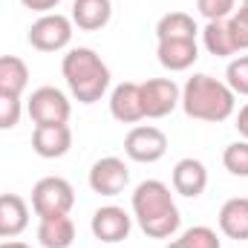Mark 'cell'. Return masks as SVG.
<instances>
[{
    "mask_svg": "<svg viewBox=\"0 0 248 248\" xmlns=\"http://www.w3.org/2000/svg\"><path fill=\"white\" fill-rule=\"evenodd\" d=\"M110 113L113 119L122 124H136L144 119V107H141V84L136 81H122L113 93H110Z\"/></svg>",
    "mask_w": 248,
    "mask_h": 248,
    "instance_id": "7c38bea8",
    "label": "cell"
},
{
    "mask_svg": "<svg viewBox=\"0 0 248 248\" xmlns=\"http://www.w3.org/2000/svg\"><path fill=\"white\" fill-rule=\"evenodd\" d=\"M23 116V104H20V95H9V93H0V130H12L17 127Z\"/></svg>",
    "mask_w": 248,
    "mask_h": 248,
    "instance_id": "d4e9b609",
    "label": "cell"
},
{
    "mask_svg": "<svg viewBox=\"0 0 248 248\" xmlns=\"http://www.w3.org/2000/svg\"><path fill=\"white\" fill-rule=\"evenodd\" d=\"M228 32H231V44L237 52L248 49V20H243L240 15H231L228 17Z\"/></svg>",
    "mask_w": 248,
    "mask_h": 248,
    "instance_id": "4316f807",
    "label": "cell"
},
{
    "mask_svg": "<svg viewBox=\"0 0 248 248\" xmlns=\"http://www.w3.org/2000/svg\"><path fill=\"white\" fill-rule=\"evenodd\" d=\"M75 205V190L63 176H44L32 187V211L35 217H63Z\"/></svg>",
    "mask_w": 248,
    "mask_h": 248,
    "instance_id": "277c9868",
    "label": "cell"
},
{
    "mask_svg": "<svg viewBox=\"0 0 248 248\" xmlns=\"http://www.w3.org/2000/svg\"><path fill=\"white\" fill-rule=\"evenodd\" d=\"M202 44L211 55L217 58H228L234 55V44H231V32H228V20H208L202 29Z\"/></svg>",
    "mask_w": 248,
    "mask_h": 248,
    "instance_id": "44dd1931",
    "label": "cell"
},
{
    "mask_svg": "<svg viewBox=\"0 0 248 248\" xmlns=\"http://www.w3.org/2000/svg\"><path fill=\"white\" fill-rule=\"evenodd\" d=\"M130 182V168L119 156H104L90 168V187L101 196H119Z\"/></svg>",
    "mask_w": 248,
    "mask_h": 248,
    "instance_id": "30bf717a",
    "label": "cell"
},
{
    "mask_svg": "<svg viewBox=\"0 0 248 248\" xmlns=\"http://www.w3.org/2000/svg\"><path fill=\"white\" fill-rule=\"evenodd\" d=\"M130 228H133V217L124 208H119V205H104L90 219L93 237L101 240V243H107V246H116V243L127 240L130 237Z\"/></svg>",
    "mask_w": 248,
    "mask_h": 248,
    "instance_id": "9c48e42d",
    "label": "cell"
},
{
    "mask_svg": "<svg viewBox=\"0 0 248 248\" xmlns=\"http://www.w3.org/2000/svg\"><path fill=\"white\" fill-rule=\"evenodd\" d=\"M20 3H23L26 9H32V12H41V15H46V12H55L61 0H20Z\"/></svg>",
    "mask_w": 248,
    "mask_h": 248,
    "instance_id": "83f0119b",
    "label": "cell"
},
{
    "mask_svg": "<svg viewBox=\"0 0 248 248\" xmlns=\"http://www.w3.org/2000/svg\"><path fill=\"white\" fill-rule=\"evenodd\" d=\"M173 190L179 196H187V199H196L205 193L208 187V170L199 159H179L176 168H173Z\"/></svg>",
    "mask_w": 248,
    "mask_h": 248,
    "instance_id": "5bb4252c",
    "label": "cell"
},
{
    "mask_svg": "<svg viewBox=\"0 0 248 248\" xmlns=\"http://www.w3.org/2000/svg\"><path fill=\"white\" fill-rule=\"evenodd\" d=\"M222 165L231 176H243L248 179V141L240 139V141H231L225 150H222Z\"/></svg>",
    "mask_w": 248,
    "mask_h": 248,
    "instance_id": "603a6c76",
    "label": "cell"
},
{
    "mask_svg": "<svg viewBox=\"0 0 248 248\" xmlns=\"http://www.w3.org/2000/svg\"><path fill=\"white\" fill-rule=\"evenodd\" d=\"M179 104H182L185 116L193 119V122L219 124V122H228L234 116L237 95L231 93V87L225 81H217L214 75L196 72L193 78L185 81Z\"/></svg>",
    "mask_w": 248,
    "mask_h": 248,
    "instance_id": "7a4b0ae2",
    "label": "cell"
},
{
    "mask_svg": "<svg viewBox=\"0 0 248 248\" xmlns=\"http://www.w3.org/2000/svg\"><path fill=\"white\" fill-rule=\"evenodd\" d=\"M26 113L35 124H66L72 107L58 87H38L26 101Z\"/></svg>",
    "mask_w": 248,
    "mask_h": 248,
    "instance_id": "ba28073f",
    "label": "cell"
},
{
    "mask_svg": "<svg viewBox=\"0 0 248 248\" xmlns=\"http://www.w3.org/2000/svg\"><path fill=\"white\" fill-rule=\"evenodd\" d=\"M234 15H240L243 20H248V0H243V3H240V9H234Z\"/></svg>",
    "mask_w": 248,
    "mask_h": 248,
    "instance_id": "4dcf8cb0",
    "label": "cell"
},
{
    "mask_svg": "<svg viewBox=\"0 0 248 248\" xmlns=\"http://www.w3.org/2000/svg\"><path fill=\"white\" fill-rule=\"evenodd\" d=\"M237 0H196V9L205 20H228L234 15Z\"/></svg>",
    "mask_w": 248,
    "mask_h": 248,
    "instance_id": "484cf974",
    "label": "cell"
},
{
    "mask_svg": "<svg viewBox=\"0 0 248 248\" xmlns=\"http://www.w3.org/2000/svg\"><path fill=\"white\" fill-rule=\"evenodd\" d=\"M0 248H32V246H26V243H20V240H3Z\"/></svg>",
    "mask_w": 248,
    "mask_h": 248,
    "instance_id": "f546056e",
    "label": "cell"
},
{
    "mask_svg": "<svg viewBox=\"0 0 248 248\" xmlns=\"http://www.w3.org/2000/svg\"><path fill=\"white\" fill-rule=\"evenodd\" d=\"M182 101V90L173 78H147L141 84V107L144 119H165Z\"/></svg>",
    "mask_w": 248,
    "mask_h": 248,
    "instance_id": "8992f818",
    "label": "cell"
},
{
    "mask_svg": "<svg viewBox=\"0 0 248 248\" xmlns=\"http://www.w3.org/2000/svg\"><path fill=\"white\" fill-rule=\"evenodd\" d=\"M29 46L38 52H61L72 41V17H66L61 12H46L41 15L26 35Z\"/></svg>",
    "mask_w": 248,
    "mask_h": 248,
    "instance_id": "5b68a950",
    "label": "cell"
},
{
    "mask_svg": "<svg viewBox=\"0 0 248 248\" xmlns=\"http://www.w3.org/2000/svg\"><path fill=\"white\" fill-rule=\"evenodd\" d=\"M72 147V130L69 124H35L32 133V150L41 159H61Z\"/></svg>",
    "mask_w": 248,
    "mask_h": 248,
    "instance_id": "8fae6325",
    "label": "cell"
},
{
    "mask_svg": "<svg viewBox=\"0 0 248 248\" xmlns=\"http://www.w3.org/2000/svg\"><path fill=\"white\" fill-rule=\"evenodd\" d=\"M219 231L228 240H248V196H234L219 208Z\"/></svg>",
    "mask_w": 248,
    "mask_h": 248,
    "instance_id": "e0dca14e",
    "label": "cell"
},
{
    "mask_svg": "<svg viewBox=\"0 0 248 248\" xmlns=\"http://www.w3.org/2000/svg\"><path fill=\"white\" fill-rule=\"evenodd\" d=\"M168 248H222V243H219V234H217L214 228H208V225H193V228L182 231L179 240H170Z\"/></svg>",
    "mask_w": 248,
    "mask_h": 248,
    "instance_id": "7402d4cb",
    "label": "cell"
},
{
    "mask_svg": "<svg viewBox=\"0 0 248 248\" xmlns=\"http://www.w3.org/2000/svg\"><path fill=\"white\" fill-rule=\"evenodd\" d=\"M38 240L44 248H69L75 240V222L69 214L63 217H44L38 225Z\"/></svg>",
    "mask_w": 248,
    "mask_h": 248,
    "instance_id": "ac0fdd59",
    "label": "cell"
},
{
    "mask_svg": "<svg viewBox=\"0 0 248 248\" xmlns=\"http://www.w3.org/2000/svg\"><path fill=\"white\" fill-rule=\"evenodd\" d=\"M234 127H237V133L248 141V104L240 107V113H237V119H234Z\"/></svg>",
    "mask_w": 248,
    "mask_h": 248,
    "instance_id": "f1b7e54d",
    "label": "cell"
},
{
    "mask_svg": "<svg viewBox=\"0 0 248 248\" xmlns=\"http://www.w3.org/2000/svg\"><path fill=\"white\" fill-rule=\"evenodd\" d=\"M124 153L133 162L153 165L168 153V136L153 124H139L124 136Z\"/></svg>",
    "mask_w": 248,
    "mask_h": 248,
    "instance_id": "52a82bcc",
    "label": "cell"
},
{
    "mask_svg": "<svg viewBox=\"0 0 248 248\" xmlns=\"http://www.w3.org/2000/svg\"><path fill=\"white\" fill-rule=\"evenodd\" d=\"M196 20L187 12H168L156 23V41H196Z\"/></svg>",
    "mask_w": 248,
    "mask_h": 248,
    "instance_id": "d6986e66",
    "label": "cell"
},
{
    "mask_svg": "<svg viewBox=\"0 0 248 248\" xmlns=\"http://www.w3.org/2000/svg\"><path fill=\"white\" fill-rule=\"evenodd\" d=\"M29 87V66L17 55H0V93L23 95Z\"/></svg>",
    "mask_w": 248,
    "mask_h": 248,
    "instance_id": "ffe728a7",
    "label": "cell"
},
{
    "mask_svg": "<svg viewBox=\"0 0 248 248\" xmlns=\"http://www.w3.org/2000/svg\"><path fill=\"white\" fill-rule=\"evenodd\" d=\"M133 217H136L139 228L153 240H168L182 225V217H179L170 187L159 179H144L133 190Z\"/></svg>",
    "mask_w": 248,
    "mask_h": 248,
    "instance_id": "6da1fadb",
    "label": "cell"
},
{
    "mask_svg": "<svg viewBox=\"0 0 248 248\" xmlns=\"http://www.w3.org/2000/svg\"><path fill=\"white\" fill-rule=\"evenodd\" d=\"M72 26L84 32H98L113 17V0H72Z\"/></svg>",
    "mask_w": 248,
    "mask_h": 248,
    "instance_id": "9a60e30c",
    "label": "cell"
},
{
    "mask_svg": "<svg viewBox=\"0 0 248 248\" xmlns=\"http://www.w3.org/2000/svg\"><path fill=\"white\" fill-rule=\"evenodd\" d=\"M29 228V205L17 193H0V237L15 240Z\"/></svg>",
    "mask_w": 248,
    "mask_h": 248,
    "instance_id": "4fadbf2b",
    "label": "cell"
},
{
    "mask_svg": "<svg viewBox=\"0 0 248 248\" xmlns=\"http://www.w3.org/2000/svg\"><path fill=\"white\" fill-rule=\"evenodd\" d=\"M156 55H159V63L170 72H185L190 69L196 58H199V46L196 41H159L156 46Z\"/></svg>",
    "mask_w": 248,
    "mask_h": 248,
    "instance_id": "2e32d148",
    "label": "cell"
},
{
    "mask_svg": "<svg viewBox=\"0 0 248 248\" xmlns=\"http://www.w3.org/2000/svg\"><path fill=\"white\" fill-rule=\"evenodd\" d=\"M225 84L234 95H248V55H237L225 69Z\"/></svg>",
    "mask_w": 248,
    "mask_h": 248,
    "instance_id": "cb8c5ba5",
    "label": "cell"
},
{
    "mask_svg": "<svg viewBox=\"0 0 248 248\" xmlns=\"http://www.w3.org/2000/svg\"><path fill=\"white\" fill-rule=\"evenodd\" d=\"M63 81L75 101L95 104L110 87V66L101 61V55L90 46H75L63 55L61 61Z\"/></svg>",
    "mask_w": 248,
    "mask_h": 248,
    "instance_id": "3957f363",
    "label": "cell"
}]
</instances>
